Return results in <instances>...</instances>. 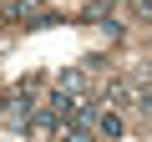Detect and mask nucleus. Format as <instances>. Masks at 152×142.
<instances>
[{"instance_id":"obj_5","label":"nucleus","mask_w":152,"mask_h":142,"mask_svg":"<svg viewBox=\"0 0 152 142\" xmlns=\"http://www.w3.org/2000/svg\"><path fill=\"white\" fill-rule=\"evenodd\" d=\"M31 132H36V137H61V117H56L51 107H41L36 122H31Z\"/></svg>"},{"instance_id":"obj_7","label":"nucleus","mask_w":152,"mask_h":142,"mask_svg":"<svg viewBox=\"0 0 152 142\" xmlns=\"http://www.w3.org/2000/svg\"><path fill=\"white\" fill-rule=\"evenodd\" d=\"M61 142H96V127H61Z\"/></svg>"},{"instance_id":"obj_9","label":"nucleus","mask_w":152,"mask_h":142,"mask_svg":"<svg viewBox=\"0 0 152 142\" xmlns=\"http://www.w3.org/2000/svg\"><path fill=\"white\" fill-rule=\"evenodd\" d=\"M132 10H137L142 20H152V0H132Z\"/></svg>"},{"instance_id":"obj_4","label":"nucleus","mask_w":152,"mask_h":142,"mask_svg":"<svg viewBox=\"0 0 152 142\" xmlns=\"http://www.w3.org/2000/svg\"><path fill=\"white\" fill-rule=\"evenodd\" d=\"M96 132H102L107 142H122V137H127V122H122V112H112V107H107V112H102V122H96Z\"/></svg>"},{"instance_id":"obj_2","label":"nucleus","mask_w":152,"mask_h":142,"mask_svg":"<svg viewBox=\"0 0 152 142\" xmlns=\"http://www.w3.org/2000/svg\"><path fill=\"white\" fill-rule=\"evenodd\" d=\"M91 81H96L91 66H71V71H61V76H56V91H66V97H86Z\"/></svg>"},{"instance_id":"obj_6","label":"nucleus","mask_w":152,"mask_h":142,"mask_svg":"<svg viewBox=\"0 0 152 142\" xmlns=\"http://www.w3.org/2000/svg\"><path fill=\"white\" fill-rule=\"evenodd\" d=\"M10 15H46V0H10Z\"/></svg>"},{"instance_id":"obj_8","label":"nucleus","mask_w":152,"mask_h":142,"mask_svg":"<svg viewBox=\"0 0 152 142\" xmlns=\"http://www.w3.org/2000/svg\"><path fill=\"white\" fill-rule=\"evenodd\" d=\"M112 5H117V0H86V10H91V20H96V26L112 15Z\"/></svg>"},{"instance_id":"obj_1","label":"nucleus","mask_w":152,"mask_h":142,"mask_svg":"<svg viewBox=\"0 0 152 142\" xmlns=\"http://www.w3.org/2000/svg\"><path fill=\"white\" fill-rule=\"evenodd\" d=\"M36 97L20 86V91H10L5 102H0V127H10V132H31V122H36Z\"/></svg>"},{"instance_id":"obj_3","label":"nucleus","mask_w":152,"mask_h":142,"mask_svg":"<svg viewBox=\"0 0 152 142\" xmlns=\"http://www.w3.org/2000/svg\"><path fill=\"white\" fill-rule=\"evenodd\" d=\"M102 102H107L112 112H117V107H137V102H142V86H137V81H107Z\"/></svg>"},{"instance_id":"obj_10","label":"nucleus","mask_w":152,"mask_h":142,"mask_svg":"<svg viewBox=\"0 0 152 142\" xmlns=\"http://www.w3.org/2000/svg\"><path fill=\"white\" fill-rule=\"evenodd\" d=\"M137 81H142V86H152V61H142V66H137Z\"/></svg>"}]
</instances>
